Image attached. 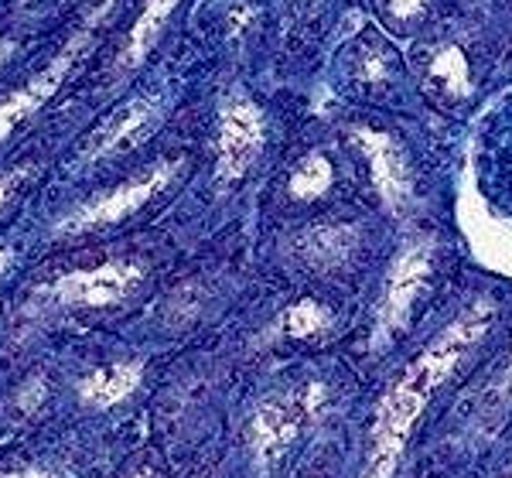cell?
Returning <instances> with one entry per match:
<instances>
[{
	"instance_id": "2",
	"label": "cell",
	"mask_w": 512,
	"mask_h": 478,
	"mask_svg": "<svg viewBox=\"0 0 512 478\" xmlns=\"http://www.w3.org/2000/svg\"><path fill=\"white\" fill-rule=\"evenodd\" d=\"M321 407H325V390L318 383L260 403L250 420V451L256 465H274L297 441V434L321 414Z\"/></svg>"
},
{
	"instance_id": "16",
	"label": "cell",
	"mask_w": 512,
	"mask_h": 478,
	"mask_svg": "<svg viewBox=\"0 0 512 478\" xmlns=\"http://www.w3.org/2000/svg\"><path fill=\"white\" fill-rule=\"evenodd\" d=\"M4 478H65L59 472H48V468H21V472H11Z\"/></svg>"
},
{
	"instance_id": "19",
	"label": "cell",
	"mask_w": 512,
	"mask_h": 478,
	"mask_svg": "<svg viewBox=\"0 0 512 478\" xmlns=\"http://www.w3.org/2000/svg\"><path fill=\"white\" fill-rule=\"evenodd\" d=\"M4 263H7V257H4V253H0V267H4Z\"/></svg>"
},
{
	"instance_id": "3",
	"label": "cell",
	"mask_w": 512,
	"mask_h": 478,
	"mask_svg": "<svg viewBox=\"0 0 512 478\" xmlns=\"http://www.w3.org/2000/svg\"><path fill=\"white\" fill-rule=\"evenodd\" d=\"M431 260H434L431 243H414L396 257L390 277H386L383 298H379V308H376V328H373L376 349L393 342L396 335L407 328V321L420 301V291H424L427 277H431Z\"/></svg>"
},
{
	"instance_id": "4",
	"label": "cell",
	"mask_w": 512,
	"mask_h": 478,
	"mask_svg": "<svg viewBox=\"0 0 512 478\" xmlns=\"http://www.w3.org/2000/svg\"><path fill=\"white\" fill-rule=\"evenodd\" d=\"M144 270L137 263H103L96 270H72L48 287V298L59 304H76V308H106L127 298L140 284Z\"/></svg>"
},
{
	"instance_id": "6",
	"label": "cell",
	"mask_w": 512,
	"mask_h": 478,
	"mask_svg": "<svg viewBox=\"0 0 512 478\" xmlns=\"http://www.w3.org/2000/svg\"><path fill=\"white\" fill-rule=\"evenodd\" d=\"M263 144V123L260 110L246 100H236L222 110V127H219V178L233 181L243 175L260 154Z\"/></svg>"
},
{
	"instance_id": "1",
	"label": "cell",
	"mask_w": 512,
	"mask_h": 478,
	"mask_svg": "<svg viewBox=\"0 0 512 478\" xmlns=\"http://www.w3.org/2000/svg\"><path fill=\"white\" fill-rule=\"evenodd\" d=\"M495 318V308L489 301H478L475 308H468L465 315H458L444 328L437 339L427 345L424 356L414 359L390 393L383 397L369 431V455L362 465V478H393L396 468L403 461V451L410 444L414 424L427 410V403L434 400V393L441 390V383L454 369L465 362L468 352L489 335Z\"/></svg>"
},
{
	"instance_id": "18",
	"label": "cell",
	"mask_w": 512,
	"mask_h": 478,
	"mask_svg": "<svg viewBox=\"0 0 512 478\" xmlns=\"http://www.w3.org/2000/svg\"><path fill=\"white\" fill-rule=\"evenodd\" d=\"M11 52V45H0V62H4V55Z\"/></svg>"
},
{
	"instance_id": "15",
	"label": "cell",
	"mask_w": 512,
	"mask_h": 478,
	"mask_svg": "<svg viewBox=\"0 0 512 478\" xmlns=\"http://www.w3.org/2000/svg\"><path fill=\"white\" fill-rule=\"evenodd\" d=\"M506 400H512V356L506 362V369H502L499 383L492 386V403H495V407H502Z\"/></svg>"
},
{
	"instance_id": "10",
	"label": "cell",
	"mask_w": 512,
	"mask_h": 478,
	"mask_svg": "<svg viewBox=\"0 0 512 478\" xmlns=\"http://www.w3.org/2000/svg\"><path fill=\"white\" fill-rule=\"evenodd\" d=\"M154 117H158V103L154 100H134L130 106H123V110L106 123L103 130L93 137V144H89L86 158H106V154L120 151V147L134 144L140 130L147 127Z\"/></svg>"
},
{
	"instance_id": "20",
	"label": "cell",
	"mask_w": 512,
	"mask_h": 478,
	"mask_svg": "<svg viewBox=\"0 0 512 478\" xmlns=\"http://www.w3.org/2000/svg\"><path fill=\"white\" fill-rule=\"evenodd\" d=\"M137 478H147V475H137Z\"/></svg>"
},
{
	"instance_id": "5",
	"label": "cell",
	"mask_w": 512,
	"mask_h": 478,
	"mask_svg": "<svg viewBox=\"0 0 512 478\" xmlns=\"http://www.w3.org/2000/svg\"><path fill=\"white\" fill-rule=\"evenodd\" d=\"M171 171H175L171 164H161V168L147 171L144 178L130 181V185H123V188H117V192L103 195V199L82 205L79 212H72V216H65L59 222V233L62 236H76V233H89V229H99V226H113V222H123L127 216H134L140 205H147L164 185H168Z\"/></svg>"
},
{
	"instance_id": "17",
	"label": "cell",
	"mask_w": 512,
	"mask_h": 478,
	"mask_svg": "<svg viewBox=\"0 0 512 478\" xmlns=\"http://www.w3.org/2000/svg\"><path fill=\"white\" fill-rule=\"evenodd\" d=\"M21 178H24V171H11V175L0 178V205H4V199H7V195H11V188L18 185Z\"/></svg>"
},
{
	"instance_id": "11",
	"label": "cell",
	"mask_w": 512,
	"mask_h": 478,
	"mask_svg": "<svg viewBox=\"0 0 512 478\" xmlns=\"http://www.w3.org/2000/svg\"><path fill=\"white\" fill-rule=\"evenodd\" d=\"M178 7V0H147V7L140 11V18L134 24V31H130V41H127V55H123V62L127 65H137L144 59V52L154 45V38L161 35L164 21H168V14Z\"/></svg>"
},
{
	"instance_id": "13",
	"label": "cell",
	"mask_w": 512,
	"mask_h": 478,
	"mask_svg": "<svg viewBox=\"0 0 512 478\" xmlns=\"http://www.w3.org/2000/svg\"><path fill=\"white\" fill-rule=\"evenodd\" d=\"M328 185H332V164L321 158V154H311L308 161H301V168L291 178V192L297 199H315Z\"/></svg>"
},
{
	"instance_id": "12",
	"label": "cell",
	"mask_w": 512,
	"mask_h": 478,
	"mask_svg": "<svg viewBox=\"0 0 512 478\" xmlns=\"http://www.w3.org/2000/svg\"><path fill=\"white\" fill-rule=\"evenodd\" d=\"M352 250V233L349 229H318L311 233L308 246H304V257L315 267H335L345 260V253Z\"/></svg>"
},
{
	"instance_id": "7",
	"label": "cell",
	"mask_w": 512,
	"mask_h": 478,
	"mask_svg": "<svg viewBox=\"0 0 512 478\" xmlns=\"http://www.w3.org/2000/svg\"><path fill=\"white\" fill-rule=\"evenodd\" d=\"M82 48V38L79 41H72L69 48L55 59L52 65H48L41 76H35L28 82V86H21L18 93H11L4 103H0V140H4L7 134H11L14 127H18L21 120H28L31 113L41 110L45 106L48 96L55 93V89L62 86V79H65V72H69V65L76 62V52Z\"/></svg>"
},
{
	"instance_id": "8",
	"label": "cell",
	"mask_w": 512,
	"mask_h": 478,
	"mask_svg": "<svg viewBox=\"0 0 512 478\" xmlns=\"http://www.w3.org/2000/svg\"><path fill=\"white\" fill-rule=\"evenodd\" d=\"M359 147L366 151L369 164H373V178L379 192L386 195V202L393 209H403L410 202V171L403 161L400 147L383 134H359Z\"/></svg>"
},
{
	"instance_id": "14",
	"label": "cell",
	"mask_w": 512,
	"mask_h": 478,
	"mask_svg": "<svg viewBox=\"0 0 512 478\" xmlns=\"http://www.w3.org/2000/svg\"><path fill=\"white\" fill-rule=\"evenodd\" d=\"M284 325H287V332H291V335H315V332H321V328L328 325V311L321 308V304H315V301H301V304H294V308L287 311Z\"/></svg>"
},
{
	"instance_id": "9",
	"label": "cell",
	"mask_w": 512,
	"mask_h": 478,
	"mask_svg": "<svg viewBox=\"0 0 512 478\" xmlns=\"http://www.w3.org/2000/svg\"><path fill=\"white\" fill-rule=\"evenodd\" d=\"M140 376H144V366H140V362L103 366L79 383V400L93 410H106V407H113V403L127 400L140 386Z\"/></svg>"
}]
</instances>
